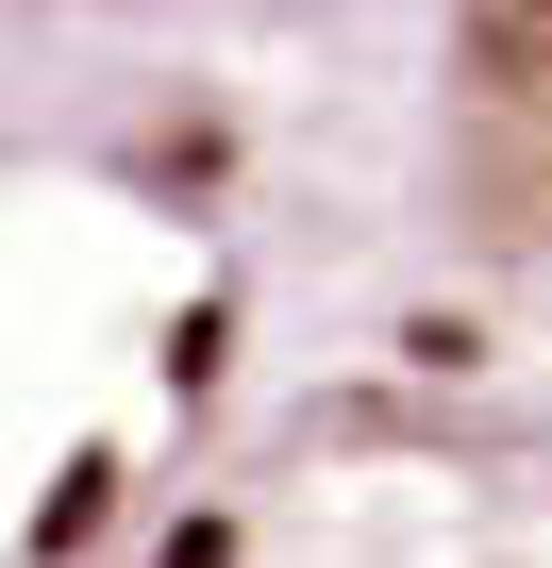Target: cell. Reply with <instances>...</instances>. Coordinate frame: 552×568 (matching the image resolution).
Returning a JSON list of instances; mask_svg holds the SVG:
<instances>
[{
  "label": "cell",
  "mask_w": 552,
  "mask_h": 568,
  "mask_svg": "<svg viewBox=\"0 0 552 568\" xmlns=\"http://www.w3.org/2000/svg\"><path fill=\"white\" fill-rule=\"evenodd\" d=\"M118 568H552V418H502L419 352L402 385L184 452Z\"/></svg>",
  "instance_id": "6da1fadb"
},
{
  "label": "cell",
  "mask_w": 552,
  "mask_h": 568,
  "mask_svg": "<svg viewBox=\"0 0 552 568\" xmlns=\"http://www.w3.org/2000/svg\"><path fill=\"white\" fill-rule=\"evenodd\" d=\"M452 201L552 302V0H485L452 51Z\"/></svg>",
  "instance_id": "7a4b0ae2"
}]
</instances>
